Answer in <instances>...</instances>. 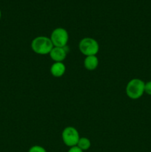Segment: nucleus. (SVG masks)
I'll use <instances>...</instances> for the list:
<instances>
[{"mask_svg":"<svg viewBox=\"0 0 151 152\" xmlns=\"http://www.w3.org/2000/svg\"><path fill=\"white\" fill-rule=\"evenodd\" d=\"M68 152H84V151H83L81 148H78L77 145H76V146L70 147V148H69V150L68 151Z\"/></svg>","mask_w":151,"mask_h":152,"instance_id":"12","label":"nucleus"},{"mask_svg":"<svg viewBox=\"0 0 151 152\" xmlns=\"http://www.w3.org/2000/svg\"><path fill=\"white\" fill-rule=\"evenodd\" d=\"M1 10H0V19H1Z\"/></svg>","mask_w":151,"mask_h":152,"instance_id":"13","label":"nucleus"},{"mask_svg":"<svg viewBox=\"0 0 151 152\" xmlns=\"http://www.w3.org/2000/svg\"><path fill=\"white\" fill-rule=\"evenodd\" d=\"M62 138L65 145L69 148L77 145L80 136L78 130L72 126L66 127L62 134Z\"/></svg>","mask_w":151,"mask_h":152,"instance_id":"5","label":"nucleus"},{"mask_svg":"<svg viewBox=\"0 0 151 152\" xmlns=\"http://www.w3.org/2000/svg\"><path fill=\"white\" fill-rule=\"evenodd\" d=\"M50 39L54 47L65 48L69 40V34L65 28H57L52 31Z\"/></svg>","mask_w":151,"mask_h":152,"instance_id":"4","label":"nucleus"},{"mask_svg":"<svg viewBox=\"0 0 151 152\" xmlns=\"http://www.w3.org/2000/svg\"><path fill=\"white\" fill-rule=\"evenodd\" d=\"M144 93L151 96V81H148L147 83H145Z\"/></svg>","mask_w":151,"mask_h":152,"instance_id":"11","label":"nucleus"},{"mask_svg":"<svg viewBox=\"0 0 151 152\" xmlns=\"http://www.w3.org/2000/svg\"><path fill=\"white\" fill-rule=\"evenodd\" d=\"M99 65V59L96 56H86L84 60V66L88 71H94Z\"/></svg>","mask_w":151,"mask_h":152,"instance_id":"8","label":"nucleus"},{"mask_svg":"<svg viewBox=\"0 0 151 152\" xmlns=\"http://www.w3.org/2000/svg\"><path fill=\"white\" fill-rule=\"evenodd\" d=\"M67 50L65 48L53 47L49 53L52 60L54 62H62L67 57Z\"/></svg>","mask_w":151,"mask_h":152,"instance_id":"6","label":"nucleus"},{"mask_svg":"<svg viewBox=\"0 0 151 152\" xmlns=\"http://www.w3.org/2000/svg\"><path fill=\"white\" fill-rule=\"evenodd\" d=\"M77 146L79 148H81L83 151H87L91 146V142L87 137H80L78 140V142L77 143Z\"/></svg>","mask_w":151,"mask_h":152,"instance_id":"9","label":"nucleus"},{"mask_svg":"<svg viewBox=\"0 0 151 152\" xmlns=\"http://www.w3.org/2000/svg\"><path fill=\"white\" fill-rule=\"evenodd\" d=\"M54 47L50 37L40 36L36 37L31 42V48L34 53L38 55H47L50 53Z\"/></svg>","mask_w":151,"mask_h":152,"instance_id":"1","label":"nucleus"},{"mask_svg":"<svg viewBox=\"0 0 151 152\" xmlns=\"http://www.w3.org/2000/svg\"><path fill=\"white\" fill-rule=\"evenodd\" d=\"M28 152H47L46 151L45 148L44 147L41 146V145H33V146L30 147V149L28 150Z\"/></svg>","mask_w":151,"mask_h":152,"instance_id":"10","label":"nucleus"},{"mask_svg":"<svg viewBox=\"0 0 151 152\" xmlns=\"http://www.w3.org/2000/svg\"><path fill=\"white\" fill-rule=\"evenodd\" d=\"M145 83L140 79L135 78L128 82L126 86V94L132 99H138L144 94Z\"/></svg>","mask_w":151,"mask_h":152,"instance_id":"2","label":"nucleus"},{"mask_svg":"<svg viewBox=\"0 0 151 152\" xmlns=\"http://www.w3.org/2000/svg\"><path fill=\"white\" fill-rule=\"evenodd\" d=\"M66 67L63 62H54L50 67V73L54 77H61L65 74Z\"/></svg>","mask_w":151,"mask_h":152,"instance_id":"7","label":"nucleus"},{"mask_svg":"<svg viewBox=\"0 0 151 152\" xmlns=\"http://www.w3.org/2000/svg\"><path fill=\"white\" fill-rule=\"evenodd\" d=\"M80 52L85 56H96L99 51V45L95 39L85 37L78 43Z\"/></svg>","mask_w":151,"mask_h":152,"instance_id":"3","label":"nucleus"}]
</instances>
